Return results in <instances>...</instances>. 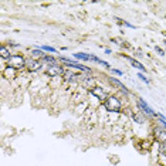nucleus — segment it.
<instances>
[{"mask_svg": "<svg viewBox=\"0 0 166 166\" xmlns=\"http://www.w3.org/2000/svg\"><path fill=\"white\" fill-rule=\"evenodd\" d=\"M112 74H117V75H124V72L117 70V68H112Z\"/></svg>", "mask_w": 166, "mask_h": 166, "instance_id": "aec40b11", "label": "nucleus"}, {"mask_svg": "<svg viewBox=\"0 0 166 166\" xmlns=\"http://www.w3.org/2000/svg\"><path fill=\"white\" fill-rule=\"evenodd\" d=\"M78 78H81V77L78 75L77 72H72V71H70V70H67V71L64 72V80L67 83H74V81H77Z\"/></svg>", "mask_w": 166, "mask_h": 166, "instance_id": "9d476101", "label": "nucleus"}, {"mask_svg": "<svg viewBox=\"0 0 166 166\" xmlns=\"http://www.w3.org/2000/svg\"><path fill=\"white\" fill-rule=\"evenodd\" d=\"M89 92L94 95V97H97V98H98L100 101H102V102H104L108 98L107 92H105V91H104L101 87H94V88H91V91H89Z\"/></svg>", "mask_w": 166, "mask_h": 166, "instance_id": "0eeeda50", "label": "nucleus"}, {"mask_svg": "<svg viewBox=\"0 0 166 166\" xmlns=\"http://www.w3.org/2000/svg\"><path fill=\"white\" fill-rule=\"evenodd\" d=\"M64 68L63 65L60 64H54V65H47L46 68V74L48 77H60V75H64Z\"/></svg>", "mask_w": 166, "mask_h": 166, "instance_id": "7ed1b4c3", "label": "nucleus"}, {"mask_svg": "<svg viewBox=\"0 0 166 166\" xmlns=\"http://www.w3.org/2000/svg\"><path fill=\"white\" fill-rule=\"evenodd\" d=\"M16 71H17V70H14L12 67H7L6 70H4V77L9 78V80H10V78H14L16 77Z\"/></svg>", "mask_w": 166, "mask_h": 166, "instance_id": "4468645a", "label": "nucleus"}, {"mask_svg": "<svg viewBox=\"0 0 166 166\" xmlns=\"http://www.w3.org/2000/svg\"><path fill=\"white\" fill-rule=\"evenodd\" d=\"M0 55H1V58L3 60H9L10 57H12L10 50H9L6 46H1V47H0Z\"/></svg>", "mask_w": 166, "mask_h": 166, "instance_id": "f8f14e48", "label": "nucleus"}, {"mask_svg": "<svg viewBox=\"0 0 166 166\" xmlns=\"http://www.w3.org/2000/svg\"><path fill=\"white\" fill-rule=\"evenodd\" d=\"M138 78H141V80H142L143 83H146V84H149V83H151V81H149L148 78H146V75H145V74H142V72H139V74H138Z\"/></svg>", "mask_w": 166, "mask_h": 166, "instance_id": "f3484780", "label": "nucleus"}, {"mask_svg": "<svg viewBox=\"0 0 166 166\" xmlns=\"http://www.w3.org/2000/svg\"><path fill=\"white\" fill-rule=\"evenodd\" d=\"M155 50H156V51H158V53H159L160 55H165V54H166V51H163V50H162V48H159L158 46L155 47Z\"/></svg>", "mask_w": 166, "mask_h": 166, "instance_id": "6ab92c4d", "label": "nucleus"}, {"mask_svg": "<svg viewBox=\"0 0 166 166\" xmlns=\"http://www.w3.org/2000/svg\"><path fill=\"white\" fill-rule=\"evenodd\" d=\"M159 152L162 155H166V143H160L159 146Z\"/></svg>", "mask_w": 166, "mask_h": 166, "instance_id": "a211bd4d", "label": "nucleus"}, {"mask_svg": "<svg viewBox=\"0 0 166 166\" xmlns=\"http://www.w3.org/2000/svg\"><path fill=\"white\" fill-rule=\"evenodd\" d=\"M104 107L108 112H119L122 109V102L119 101L117 97H108L107 100L104 101Z\"/></svg>", "mask_w": 166, "mask_h": 166, "instance_id": "f257e3e1", "label": "nucleus"}, {"mask_svg": "<svg viewBox=\"0 0 166 166\" xmlns=\"http://www.w3.org/2000/svg\"><path fill=\"white\" fill-rule=\"evenodd\" d=\"M136 104H138V107H139V109L142 111V114H145L146 117H156V112H155L153 109L149 107L146 102L143 101L142 98H138V102H136Z\"/></svg>", "mask_w": 166, "mask_h": 166, "instance_id": "39448f33", "label": "nucleus"}, {"mask_svg": "<svg viewBox=\"0 0 166 166\" xmlns=\"http://www.w3.org/2000/svg\"><path fill=\"white\" fill-rule=\"evenodd\" d=\"M109 83L112 84V85H115V87H118V88H119V91H121V92H122L124 95H129V91H128V88H126V87H125L124 84H122L121 81H119L118 78H114V77H111V78H109Z\"/></svg>", "mask_w": 166, "mask_h": 166, "instance_id": "6e6552de", "label": "nucleus"}, {"mask_svg": "<svg viewBox=\"0 0 166 166\" xmlns=\"http://www.w3.org/2000/svg\"><path fill=\"white\" fill-rule=\"evenodd\" d=\"M89 60L94 61V63H97V64H100V65H104L105 68H109V67H111L109 63H107V61H104V60H101V58H98V57L94 55V54H89Z\"/></svg>", "mask_w": 166, "mask_h": 166, "instance_id": "9b49d317", "label": "nucleus"}, {"mask_svg": "<svg viewBox=\"0 0 166 166\" xmlns=\"http://www.w3.org/2000/svg\"><path fill=\"white\" fill-rule=\"evenodd\" d=\"M7 64H9V67H12L14 70H20V68L26 67V60L20 54H12V57L7 60Z\"/></svg>", "mask_w": 166, "mask_h": 166, "instance_id": "f03ea898", "label": "nucleus"}, {"mask_svg": "<svg viewBox=\"0 0 166 166\" xmlns=\"http://www.w3.org/2000/svg\"><path fill=\"white\" fill-rule=\"evenodd\" d=\"M31 55H34V57H37V58H41L43 60L46 55H47V54L44 53L43 50H40V48H34V50L31 51Z\"/></svg>", "mask_w": 166, "mask_h": 166, "instance_id": "2eb2a0df", "label": "nucleus"}, {"mask_svg": "<svg viewBox=\"0 0 166 166\" xmlns=\"http://www.w3.org/2000/svg\"><path fill=\"white\" fill-rule=\"evenodd\" d=\"M153 136L159 143H166V129L155 126L153 128Z\"/></svg>", "mask_w": 166, "mask_h": 166, "instance_id": "423d86ee", "label": "nucleus"}, {"mask_svg": "<svg viewBox=\"0 0 166 166\" xmlns=\"http://www.w3.org/2000/svg\"><path fill=\"white\" fill-rule=\"evenodd\" d=\"M124 58H126L128 61H129L131 64H132V67H135V68H138L139 71H146V67H143V64L142 63H139L138 60H135V58H132V57H129V55H124Z\"/></svg>", "mask_w": 166, "mask_h": 166, "instance_id": "1a4fd4ad", "label": "nucleus"}, {"mask_svg": "<svg viewBox=\"0 0 166 166\" xmlns=\"http://www.w3.org/2000/svg\"><path fill=\"white\" fill-rule=\"evenodd\" d=\"M43 67V61L40 60H36V58H27L26 60V68L29 70V71H38V70H41Z\"/></svg>", "mask_w": 166, "mask_h": 166, "instance_id": "20e7f679", "label": "nucleus"}, {"mask_svg": "<svg viewBox=\"0 0 166 166\" xmlns=\"http://www.w3.org/2000/svg\"><path fill=\"white\" fill-rule=\"evenodd\" d=\"M72 55H74V58L81 60V61H91V60H89V54L81 53V51H78V53H74Z\"/></svg>", "mask_w": 166, "mask_h": 166, "instance_id": "ddd939ff", "label": "nucleus"}, {"mask_svg": "<svg viewBox=\"0 0 166 166\" xmlns=\"http://www.w3.org/2000/svg\"><path fill=\"white\" fill-rule=\"evenodd\" d=\"M124 24L126 26V27H131V29H135V26H132L131 23H128V21H124Z\"/></svg>", "mask_w": 166, "mask_h": 166, "instance_id": "412c9836", "label": "nucleus"}, {"mask_svg": "<svg viewBox=\"0 0 166 166\" xmlns=\"http://www.w3.org/2000/svg\"><path fill=\"white\" fill-rule=\"evenodd\" d=\"M37 48H40V50H43V51H48V53H55L57 54V50L54 47H51V46H38Z\"/></svg>", "mask_w": 166, "mask_h": 166, "instance_id": "dca6fc26", "label": "nucleus"}]
</instances>
